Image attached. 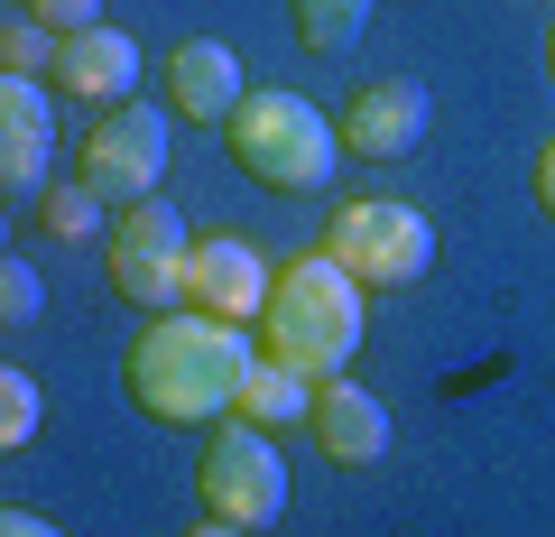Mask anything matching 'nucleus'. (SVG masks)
<instances>
[{
  "label": "nucleus",
  "instance_id": "1",
  "mask_svg": "<svg viewBox=\"0 0 555 537\" xmlns=\"http://www.w3.org/2000/svg\"><path fill=\"white\" fill-rule=\"evenodd\" d=\"M250 361H259V343L241 324L177 306V316H149V334L130 343L120 389H130V408L149 426H204V418H232V389Z\"/></svg>",
  "mask_w": 555,
  "mask_h": 537
},
{
  "label": "nucleus",
  "instance_id": "2",
  "mask_svg": "<svg viewBox=\"0 0 555 537\" xmlns=\"http://www.w3.org/2000/svg\"><path fill=\"white\" fill-rule=\"evenodd\" d=\"M361 297H371V287H361L352 269H334L324 251H306V259H287V269H269L259 353L287 361V371H306V380L352 371V353H361Z\"/></svg>",
  "mask_w": 555,
  "mask_h": 537
},
{
  "label": "nucleus",
  "instance_id": "3",
  "mask_svg": "<svg viewBox=\"0 0 555 537\" xmlns=\"http://www.w3.org/2000/svg\"><path fill=\"white\" fill-rule=\"evenodd\" d=\"M222 140H232L241 177L278 186V195H324L334 186V158H343L334 120L306 93H241V112L222 120Z\"/></svg>",
  "mask_w": 555,
  "mask_h": 537
},
{
  "label": "nucleus",
  "instance_id": "4",
  "mask_svg": "<svg viewBox=\"0 0 555 537\" xmlns=\"http://www.w3.org/2000/svg\"><path fill=\"white\" fill-rule=\"evenodd\" d=\"M324 259L352 269L361 287H416L436 269V222L416 214V204H334L324 214Z\"/></svg>",
  "mask_w": 555,
  "mask_h": 537
},
{
  "label": "nucleus",
  "instance_id": "5",
  "mask_svg": "<svg viewBox=\"0 0 555 537\" xmlns=\"http://www.w3.org/2000/svg\"><path fill=\"white\" fill-rule=\"evenodd\" d=\"M195 491H204V519L278 528V510H287V463H278V445L259 436V426L222 418L214 436H204V455H195Z\"/></svg>",
  "mask_w": 555,
  "mask_h": 537
},
{
  "label": "nucleus",
  "instance_id": "6",
  "mask_svg": "<svg viewBox=\"0 0 555 537\" xmlns=\"http://www.w3.org/2000/svg\"><path fill=\"white\" fill-rule=\"evenodd\" d=\"M158 177H167V120L149 112V102H112V112L83 130V149H75V186L83 195H102L120 214V204H139V195H158Z\"/></svg>",
  "mask_w": 555,
  "mask_h": 537
},
{
  "label": "nucleus",
  "instance_id": "7",
  "mask_svg": "<svg viewBox=\"0 0 555 537\" xmlns=\"http://www.w3.org/2000/svg\"><path fill=\"white\" fill-rule=\"evenodd\" d=\"M426 120H436L426 84H416V75H379V84H361V93L343 102L334 140L352 149V158H371V167H398V158L426 149Z\"/></svg>",
  "mask_w": 555,
  "mask_h": 537
},
{
  "label": "nucleus",
  "instance_id": "8",
  "mask_svg": "<svg viewBox=\"0 0 555 537\" xmlns=\"http://www.w3.org/2000/svg\"><path fill=\"white\" fill-rule=\"evenodd\" d=\"M185 306H195V316H222V324H259V306H269V259L241 232L195 241V251H185Z\"/></svg>",
  "mask_w": 555,
  "mask_h": 537
},
{
  "label": "nucleus",
  "instance_id": "9",
  "mask_svg": "<svg viewBox=\"0 0 555 537\" xmlns=\"http://www.w3.org/2000/svg\"><path fill=\"white\" fill-rule=\"evenodd\" d=\"M56 167V102L38 75H0V195H47Z\"/></svg>",
  "mask_w": 555,
  "mask_h": 537
},
{
  "label": "nucleus",
  "instance_id": "10",
  "mask_svg": "<svg viewBox=\"0 0 555 537\" xmlns=\"http://www.w3.org/2000/svg\"><path fill=\"white\" fill-rule=\"evenodd\" d=\"M306 426H315V445L352 473V463H379L389 455V408H379L371 389H361L352 371H334V380H315V408H306Z\"/></svg>",
  "mask_w": 555,
  "mask_h": 537
},
{
  "label": "nucleus",
  "instance_id": "11",
  "mask_svg": "<svg viewBox=\"0 0 555 537\" xmlns=\"http://www.w3.org/2000/svg\"><path fill=\"white\" fill-rule=\"evenodd\" d=\"M56 93L75 102H130L139 93V47L120 38V28H75V38H56Z\"/></svg>",
  "mask_w": 555,
  "mask_h": 537
},
{
  "label": "nucleus",
  "instance_id": "12",
  "mask_svg": "<svg viewBox=\"0 0 555 537\" xmlns=\"http://www.w3.org/2000/svg\"><path fill=\"white\" fill-rule=\"evenodd\" d=\"M167 102H177L185 120H232L241 112V56L222 38H185L177 56H167Z\"/></svg>",
  "mask_w": 555,
  "mask_h": 537
},
{
  "label": "nucleus",
  "instance_id": "13",
  "mask_svg": "<svg viewBox=\"0 0 555 537\" xmlns=\"http://www.w3.org/2000/svg\"><path fill=\"white\" fill-rule=\"evenodd\" d=\"M306 408H315V380L287 371V361H269V353H259L250 371H241V389H232V418L259 426V436H269V426H297Z\"/></svg>",
  "mask_w": 555,
  "mask_h": 537
},
{
  "label": "nucleus",
  "instance_id": "14",
  "mask_svg": "<svg viewBox=\"0 0 555 537\" xmlns=\"http://www.w3.org/2000/svg\"><path fill=\"white\" fill-rule=\"evenodd\" d=\"M102 279H112L120 306H149V316H177V306H185V259H158V251H102Z\"/></svg>",
  "mask_w": 555,
  "mask_h": 537
},
{
  "label": "nucleus",
  "instance_id": "15",
  "mask_svg": "<svg viewBox=\"0 0 555 537\" xmlns=\"http://www.w3.org/2000/svg\"><path fill=\"white\" fill-rule=\"evenodd\" d=\"M102 251H158V259H185V251H195V232H185V214H177V204L139 195V204H120V214H112Z\"/></svg>",
  "mask_w": 555,
  "mask_h": 537
},
{
  "label": "nucleus",
  "instance_id": "16",
  "mask_svg": "<svg viewBox=\"0 0 555 537\" xmlns=\"http://www.w3.org/2000/svg\"><path fill=\"white\" fill-rule=\"evenodd\" d=\"M379 0H287V20H297V47L306 56H343V47L371 28Z\"/></svg>",
  "mask_w": 555,
  "mask_h": 537
},
{
  "label": "nucleus",
  "instance_id": "17",
  "mask_svg": "<svg viewBox=\"0 0 555 537\" xmlns=\"http://www.w3.org/2000/svg\"><path fill=\"white\" fill-rule=\"evenodd\" d=\"M38 222H47L56 241H93V232H112V204L83 195V186H56V195L38 204Z\"/></svg>",
  "mask_w": 555,
  "mask_h": 537
},
{
  "label": "nucleus",
  "instance_id": "18",
  "mask_svg": "<svg viewBox=\"0 0 555 537\" xmlns=\"http://www.w3.org/2000/svg\"><path fill=\"white\" fill-rule=\"evenodd\" d=\"M28 436H38V380L0 361V455H20Z\"/></svg>",
  "mask_w": 555,
  "mask_h": 537
},
{
  "label": "nucleus",
  "instance_id": "19",
  "mask_svg": "<svg viewBox=\"0 0 555 537\" xmlns=\"http://www.w3.org/2000/svg\"><path fill=\"white\" fill-rule=\"evenodd\" d=\"M0 75H56V38H47V28L38 20H10V28H0Z\"/></svg>",
  "mask_w": 555,
  "mask_h": 537
},
{
  "label": "nucleus",
  "instance_id": "20",
  "mask_svg": "<svg viewBox=\"0 0 555 537\" xmlns=\"http://www.w3.org/2000/svg\"><path fill=\"white\" fill-rule=\"evenodd\" d=\"M38 306H47L38 269H20V259L0 251V334H20V324H38Z\"/></svg>",
  "mask_w": 555,
  "mask_h": 537
},
{
  "label": "nucleus",
  "instance_id": "21",
  "mask_svg": "<svg viewBox=\"0 0 555 537\" xmlns=\"http://www.w3.org/2000/svg\"><path fill=\"white\" fill-rule=\"evenodd\" d=\"M28 20L47 38H75V28H102V0H28Z\"/></svg>",
  "mask_w": 555,
  "mask_h": 537
},
{
  "label": "nucleus",
  "instance_id": "22",
  "mask_svg": "<svg viewBox=\"0 0 555 537\" xmlns=\"http://www.w3.org/2000/svg\"><path fill=\"white\" fill-rule=\"evenodd\" d=\"M0 537H65L56 519H38V510H0Z\"/></svg>",
  "mask_w": 555,
  "mask_h": 537
},
{
  "label": "nucleus",
  "instance_id": "23",
  "mask_svg": "<svg viewBox=\"0 0 555 537\" xmlns=\"http://www.w3.org/2000/svg\"><path fill=\"white\" fill-rule=\"evenodd\" d=\"M537 214H546V222H555V140H546V149H537Z\"/></svg>",
  "mask_w": 555,
  "mask_h": 537
},
{
  "label": "nucleus",
  "instance_id": "24",
  "mask_svg": "<svg viewBox=\"0 0 555 537\" xmlns=\"http://www.w3.org/2000/svg\"><path fill=\"white\" fill-rule=\"evenodd\" d=\"M185 537H250V528H232V519H195Z\"/></svg>",
  "mask_w": 555,
  "mask_h": 537
},
{
  "label": "nucleus",
  "instance_id": "25",
  "mask_svg": "<svg viewBox=\"0 0 555 537\" xmlns=\"http://www.w3.org/2000/svg\"><path fill=\"white\" fill-rule=\"evenodd\" d=\"M546 75H555V28H546Z\"/></svg>",
  "mask_w": 555,
  "mask_h": 537
},
{
  "label": "nucleus",
  "instance_id": "26",
  "mask_svg": "<svg viewBox=\"0 0 555 537\" xmlns=\"http://www.w3.org/2000/svg\"><path fill=\"white\" fill-rule=\"evenodd\" d=\"M0 251H10V214H0Z\"/></svg>",
  "mask_w": 555,
  "mask_h": 537
}]
</instances>
